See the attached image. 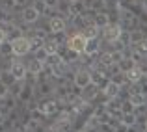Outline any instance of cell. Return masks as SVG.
<instances>
[{
	"instance_id": "cell-1",
	"label": "cell",
	"mask_w": 147,
	"mask_h": 132,
	"mask_svg": "<svg viewBox=\"0 0 147 132\" xmlns=\"http://www.w3.org/2000/svg\"><path fill=\"white\" fill-rule=\"evenodd\" d=\"M11 50H13V56H19V58L30 54V39L26 36L17 37L15 41H11Z\"/></svg>"
},
{
	"instance_id": "cell-2",
	"label": "cell",
	"mask_w": 147,
	"mask_h": 132,
	"mask_svg": "<svg viewBox=\"0 0 147 132\" xmlns=\"http://www.w3.org/2000/svg\"><path fill=\"white\" fill-rule=\"evenodd\" d=\"M84 46H86V37H84L82 32L73 34V36L67 39V48L75 50L76 54H84Z\"/></svg>"
},
{
	"instance_id": "cell-3",
	"label": "cell",
	"mask_w": 147,
	"mask_h": 132,
	"mask_svg": "<svg viewBox=\"0 0 147 132\" xmlns=\"http://www.w3.org/2000/svg\"><path fill=\"white\" fill-rule=\"evenodd\" d=\"M102 30V37L106 39V43H114V41L119 39V34H121V24L119 22H110V24H106Z\"/></svg>"
},
{
	"instance_id": "cell-4",
	"label": "cell",
	"mask_w": 147,
	"mask_h": 132,
	"mask_svg": "<svg viewBox=\"0 0 147 132\" xmlns=\"http://www.w3.org/2000/svg\"><path fill=\"white\" fill-rule=\"evenodd\" d=\"M91 84V71L88 69H78L73 76V86L78 88V89H84Z\"/></svg>"
},
{
	"instance_id": "cell-5",
	"label": "cell",
	"mask_w": 147,
	"mask_h": 132,
	"mask_svg": "<svg viewBox=\"0 0 147 132\" xmlns=\"http://www.w3.org/2000/svg\"><path fill=\"white\" fill-rule=\"evenodd\" d=\"M37 108L43 112L45 117H54V115L60 112V102H58V100H43Z\"/></svg>"
},
{
	"instance_id": "cell-6",
	"label": "cell",
	"mask_w": 147,
	"mask_h": 132,
	"mask_svg": "<svg viewBox=\"0 0 147 132\" xmlns=\"http://www.w3.org/2000/svg\"><path fill=\"white\" fill-rule=\"evenodd\" d=\"M7 71L11 73V76H13L15 80H24L26 76H28V71H26V65L21 63V61H13V63L9 65V69Z\"/></svg>"
},
{
	"instance_id": "cell-7",
	"label": "cell",
	"mask_w": 147,
	"mask_h": 132,
	"mask_svg": "<svg viewBox=\"0 0 147 132\" xmlns=\"http://www.w3.org/2000/svg\"><path fill=\"white\" fill-rule=\"evenodd\" d=\"M119 24H125V26L138 24V17L130 9H125V7L119 6Z\"/></svg>"
},
{
	"instance_id": "cell-8",
	"label": "cell",
	"mask_w": 147,
	"mask_h": 132,
	"mask_svg": "<svg viewBox=\"0 0 147 132\" xmlns=\"http://www.w3.org/2000/svg\"><path fill=\"white\" fill-rule=\"evenodd\" d=\"M125 76H127V82L129 84H136V82H140V80H144V71H142V67L136 63V65H132L129 71H125Z\"/></svg>"
},
{
	"instance_id": "cell-9",
	"label": "cell",
	"mask_w": 147,
	"mask_h": 132,
	"mask_svg": "<svg viewBox=\"0 0 147 132\" xmlns=\"http://www.w3.org/2000/svg\"><path fill=\"white\" fill-rule=\"evenodd\" d=\"M65 28H67V22H65V19L63 17H50V21H49V30L52 34H61V32H65Z\"/></svg>"
},
{
	"instance_id": "cell-10",
	"label": "cell",
	"mask_w": 147,
	"mask_h": 132,
	"mask_svg": "<svg viewBox=\"0 0 147 132\" xmlns=\"http://www.w3.org/2000/svg\"><path fill=\"white\" fill-rule=\"evenodd\" d=\"M102 93L106 99H117L119 93H121V86H117L115 82H112V80H108L106 86L102 88Z\"/></svg>"
},
{
	"instance_id": "cell-11",
	"label": "cell",
	"mask_w": 147,
	"mask_h": 132,
	"mask_svg": "<svg viewBox=\"0 0 147 132\" xmlns=\"http://www.w3.org/2000/svg\"><path fill=\"white\" fill-rule=\"evenodd\" d=\"M26 71H28V75H32V76H39L41 71H43V61L37 60V58H32V60L26 63Z\"/></svg>"
},
{
	"instance_id": "cell-12",
	"label": "cell",
	"mask_w": 147,
	"mask_h": 132,
	"mask_svg": "<svg viewBox=\"0 0 147 132\" xmlns=\"http://www.w3.org/2000/svg\"><path fill=\"white\" fill-rule=\"evenodd\" d=\"M100 50V41L99 37H93V39H86V46H84V54L86 56H93V54H99Z\"/></svg>"
},
{
	"instance_id": "cell-13",
	"label": "cell",
	"mask_w": 147,
	"mask_h": 132,
	"mask_svg": "<svg viewBox=\"0 0 147 132\" xmlns=\"http://www.w3.org/2000/svg\"><path fill=\"white\" fill-rule=\"evenodd\" d=\"M37 19H39V13H37V9L34 6H26L24 9H22V21H24L26 24H32Z\"/></svg>"
},
{
	"instance_id": "cell-14",
	"label": "cell",
	"mask_w": 147,
	"mask_h": 132,
	"mask_svg": "<svg viewBox=\"0 0 147 132\" xmlns=\"http://www.w3.org/2000/svg\"><path fill=\"white\" fill-rule=\"evenodd\" d=\"M97 93H99V88L95 86V84H90L88 88L80 89V97H82L84 100H88V102H90L91 99H95V97H97Z\"/></svg>"
},
{
	"instance_id": "cell-15",
	"label": "cell",
	"mask_w": 147,
	"mask_h": 132,
	"mask_svg": "<svg viewBox=\"0 0 147 132\" xmlns=\"http://www.w3.org/2000/svg\"><path fill=\"white\" fill-rule=\"evenodd\" d=\"M99 32H100V28L95 24V22H90V24H86V26H84V30H82V34H84V37H86V39L99 37Z\"/></svg>"
},
{
	"instance_id": "cell-16",
	"label": "cell",
	"mask_w": 147,
	"mask_h": 132,
	"mask_svg": "<svg viewBox=\"0 0 147 132\" xmlns=\"http://www.w3.org/2000/svg\"><path fill=\"white\" fill-rule=\"evenodd\" d=\"M93 22L99 26V28H104L106 24H110V15H108L104 9H100V11H97V13H95Z\"/></svg>"
},
{
	"instance_id": "cell-17",
	"label": "cell",
	"mask_w": 147,
	"mask_h": 132,
	"mask_svg": "<svg viewBox=\"0 0 147 132\" xmlns=\"http://www.w3.org/2000/svg\"><path fill=\"white\" fill-rule=\"evenodd\" d=\"M127 100H130V102L134 104V108H138V106H145L147 104V97H145V93H129V99Z\"/></svg>"
},
{
	"instance_id": "cell-18",
	"label": "cell",
	"mask_w": 147,
	"mask_h": 132,
	"mask_svg": "<svg viewBox=\"0 0 147 132\" xmlns=\"http://www.w3.org/2000/svg\"><path fill=\"white\" fill-rule=\"evenodd\" d=\"M84 9H86V6H84L82 0H71V6H69V13H71V17H75V15H82Z\"/></svg>"
},
{
	"instance_id": "cell-19",
	"label": "cell",
	"mask_w": 147,
	"mask_h": 132,
	"mask_svg": "<svg viewBox=\"0 0 147 132\" xmlns=\"http://www.w3.org/2000/svg\"><path fill=\"white\" fill-rule=\"evenodd\" d=\"M67 67H69V63H65V61L61 60L58 65L52 67V76H54V78H63V76L67 75Z\"/></svg>"
},
{
	"instance_id": "cell-20",
	"label": "cell",
	"mask_w": 147,
	"mask_h": 132,
	"mask_svg": "<svg viewBox=\"0 0 147 132\" xmlns=\"http://www.w3.org/2000/svg\"><path fill=\"white\" fill-rule=\"evenodd\" d=\"M119 121L125 127H134V125H138V114L136 112H132V114H121Z\"/></svg>"
},
{
	"instance_id": "cell-21",
	"label": "cell",
	"mask_w": 147,
	"mask_h": 132,
	"mask_svg": "<svg viewBox=\"0 0 147 132\" xmlns=\"http://www.w3.org/2000/svg\"><path fill=\"white\" fill-rule=\"evenodd\" d=\"M43 48L47 50V54H56L58 50H60V43H58L56 39H50V37H47V39L43 41Z\"/></svg>"
},
{
	"instance_id": "cell-22",
	"label": "cell",
	"mask_w": 147,
	"mask_h": 132,
	"mask_svg": "<svg viewBox=\"0 0 147 132\" xmlns=\"http://www.w3.org/2000/svg\"><path fill=\"white\" fill-rule=\"evenodd\" d=\"M22 89H24V80H15V82L9 86V95L17 99V97L22 93Z\"/></svg>"
},
{
	"instance_id": "cell-23",
	"label": "cell",
	"mask_w": 147,
	"mask_h": 132,
	"mask_svg": "<svg viewBox=\"0 0 147 132\" xmlns=\"http://www.w3.org/2000/svg\"><path fill=\"white\" fill-rule=\"evenodd\" d=\"M132 46H134V52H136V54L147 58V37H144V39L138 41V43H134Z\"/></svg>"
},
{
	"instance_id": "cell-24",
	"label": "cell",
	"mask_w": 147,
	"mask_h": 132,
	"mask_svg": "<svg viewBox=\"0 0 147 132\" xmlns=\"http://www.w3.org/2000/svg\"><path fill=\"white\" fill-rule=\"evenodd\" d=\"M61 61V56L60 54H47V58L43 60V65H49V67H54V65H58Z\"/></svg>"
},
{
	"instance_id": "cell-25",
	"label": "cell",
	"mask_w": 147,
	"mask_h": 132,
	"mask_svg": "<svg viewBox=\"0 0 147 132\" xmlns=\"http://www.w3.org/2000/svg\"><path fill=\"white\" fill-rule=\"evenodd\" d=\"M110 80H112V82H115L117 86H123V84L127 82V76H125V73H123V71H117V73H114V75H110Z\"/></svg>"
},
{
	"instance_id": "cell-26",
	"label": "cell",
	"mask_w": 147,
	"mask_h": 132,
	"mask_svg": "<svg viewBox=\"0 0 147 132\" xmlns=\"http://www.w3.org/2000/svg\"><path fill=\"white\" fill-rule=\"evenodd\" d=\"M132 65H136V63H134V61L130 60L129 56H125V58H123V60H121V61H119V63H117V67L121 69L123 73H125V71H129V69L132 67Z\"/></svg>"
},
{
	"instance_id": "cell-27",
	"label": "cell",
	"mask_w": 147,
	"mask_h": 132,
	"mask_svg": "<svg viewBox=\"0 0 147 132\" xmlns=\"http://www.w3.org/2000/svg\"><path fill=\"white\" fill-rule=\"evenodd\" d=\"M32 6L37 9V13H39V15H47V13H50V9H49L47 6H45V2H43V0H36V2H34Z\"/></svg>"
},
{
	"instance_id": "cell-28",
	"label": "cell",
	"mask_w": 147,
	"mask_h": 132,
	"mask_svg": "<svg viewBox=\"0 0 147 132\" xmlns=\"http://www.w3.org/2000/svg\"><path fill=\"white\" fill-rule=\"evenodd\" d=\"M119 43H121L123 46H129L130 45V32H129V30H125V28H123L121 30V34H119Z\"/></svg>"
},
{
	"instance_id": "cell-29",
	"label": "cell",
	"mask_w": 147,
	"mask_h": 132,
	"mask_svg": "<svg viewBox=\"0 0 147 132\" xmlns=\"http://www.w3.org/2000/svg\"><path fill=\"white\" fill-rule=\"evenodd\" d=\"M129 32H130V45L138 43V41H142V39L145 37L142 30H129Z\"/></svg>"
},
{
	"instance_id": "cell-30",
	"label": "cell",
	"mask_w": 147,
	"mask_h": 132,
	"mask_svg": "<svg viewBox=\"0 0 147 132\" xmlns=\"http://www.w3.org/2000/svg\"><path fill=\"white\" fill-rule=\"evenodd\" d=\"M0 82H4L7 88H9L11 84L15 82V78L11 76V73H9V71H4V73H0Z\"/></svg>"
},
{
	"instance_id": "cell-31",
	"label": "cell",
	"mask_w": 147,
	"mask_h": 132,
	"mask_svg": "<svg viewBox=\"0 0 147 132\" xmlns=\"http://www.w3.org/2000/svg\"><path fill=\"white\" fill-rule=\"evenodd\" d=\"M132 112H136L134 104L130 100H121V114H132Z\"/></svg>"
},
{
	"instance_id": "cell-32",
	"label": "cell",
	"mask_w": 147,
	"mask_h": 132,
	"mask_svg": "<svg viewBox=\"0 0 147 132\" xmlns=\"http://www.w3.org/2000/svg\"><path fill=\"white\" fill-rule=\"evenodd\" d=\"M99 63H100V65H104V67H110V65H114V61H112V56H110V52H104V54H100V56H99Z\"/></svg>"
},
{
	"instance_id": "cell-33",
	"label": "cell",
	"mask_w": 147,
	"mask_h": 132,
	"mask_svg": "<svg viewBox=\"0 0 147 132\" xmlns=\"http://www.w3.org/2000/svg\"><path fill=\"white\" fill-rule=\"evenodd\" d=\"M39 91H41V95H49V93L54 91V88H52V84H50V82L45 80V82L39 84Z\"/></svg>"
},
{
	"instance_id": "cell-34",
	"label": "cell",
	"mask_w": 147,
	"mask_h": 132,
	"mask_svg": "<svg viewBox=\"0 0 147 132\" xmlns=\"http://www.w3.org/2000/svg\"><path fill=\"white\" fill-rule=\"evenodd\" d=\"M110 56H112V61H114V63L117 65L119 61H121L123 58H125V54H123V50H112V52H110Z\"/></svg>"
},
{
	"instance_id": "cell-35",
	"label": "cell",
	"mask_w": 147,
	"mask_h": 132,
	"mask_svg": "<svg viewBox=\"0 0 147 132\" xmlns=\"http://www.w3.org/2000/svg\"><path fill=\"white\" fill-rule=\"evenodd\" d=\"M0 52H2L4 56H11V54H13V50H11V43H9V41H4V43L0 45Z\"/></svg>"
},
{
	"instance_id": "cell-36",
	"label": "cell",
	"mask_w": 147,
	"mask_h": 132,
	"mask_svg": "<svg viewBox=\"0 0 147 132\" xmlns=\"http://www.w3.org/2000/svg\"><path fill=\"white\" fill-rule=\"evenodd\" d=\"M43 2H45V6H47L50 11H54V9L60 7V0H43Z\"/></svg>"
},
{
	"instance_id": "cell-37",
	"label": "cell",
	"mask_w": 147,
	"mask_h": 132,
	"mask_svg": "<svg viewBox=\"0 0 147 132\" xmlns=\"http://www.w3.org/2000/svg\"><path fill=\"white\" fill-rule=\"evenodd\" d=\"M34 54H36V58H37V60H41V61L47 58V50H45L43 46H39L37 50H34Z\"/></svg>"
},
{
	"instance_id": "cell-38",
	"label": "cell",
	"mask_w": 147,
	"mask_h": 132,
	"mask_svg": "<svg viewBox=\"0 0 147 132\" xmlns=\"http://www.w3.org/2000/svg\"><path fill=\"white\" fill-rule=\"evenodd\" d=\"M34 37H37V39H41V41H45L47 39V32H45V30H36V32H34Z\"/></svg>"
},
{
	"instance_id": "cell-39",
	"label": "cell",
	"mask_w": 147,
	"mask_h": 132,
	"mask_svg": "<svg viewBox=\"0 0 147 132\" xmlns=\"http://www.w3.org/2000/svg\"><path fill=\"white\" fill-rule=\"evenodd\" d=\"M7 93H9V88H7V86H6L4 82H0V100H2L4 97L7 95Z\"/></svg>"
},
{
	"instance_id": "cell-40",
	"label": "cell",
	"mask_w": 147,
	"mask_h": 132,
	"mask_svg": "<svg viewBox=\"0 0 147 132\" xmlns=\"http://www.w3.org/2000/svg\"><path fill=\"white\" fill-rule=\"evenodd\" d=\"M4 41H7V37H6V32H4V30L0 28V45H2Z\"/></svg>"
},
{
	"instance_id": "cell-41",
	"label": "cell",
	"mask_w": 147,
	"mask_h": 132,
	"mask_svg": "<svg viewBox=\"0 0 147 132\" xmlns=\"http://www.w3.org/2000/svg\"><path fill=\"white\" fill-rule=\"evenodd\" d=\"M28 2H30V0H15V4H17V6H26Z\"/></svg>"
},
{
	"instance_id": "cell-42",
	"label": "cell",
	"mask_w": 147,
	"mask_h": 132,
	"mask_svg": "<svg viewBox=\"0 0 147 132\" xmlns=\"http://www.w3.org/2000/svg\"><path fill=\"white\" fill-rule=\"evenodd\" d=\"M144 78H145V84H147V73H145V75H144Z\"/></svg>"
},
{
	"instance_id": "cell-43",
	"label": "cell",
	"mask_w": 147,
	"mask_h": 132,
	"mask_svg": "<svg viewBox=\"0 0 147 132\" xmlns=\"http://www.w3.org/2000/svg\"><path fill=\"white\" fill-rule=\"evenodd\" d=\"M145 130H147V123H145Z\"/></svg>"
}]
</instances>
